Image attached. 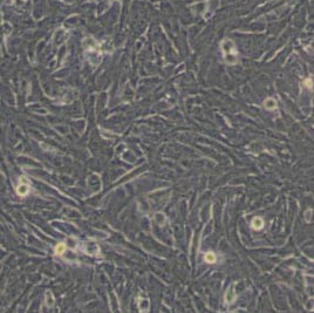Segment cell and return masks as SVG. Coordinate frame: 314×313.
<instances>
[{
  "instance_id": "cell-1",
  "label": "cell",
  "mask_w": 314,
  "mask_h": 313,
  "mask_svg": "<svg viewBox=\"0 0 314 313\" xmlns=\"http://www.w3.org/2000/svg\"><path fill=\"white\" fill-rule=\"evenodd\" d=\"M220 48L224 54V59L225 62L229 65H236L238 61V52L236 48V45L232 41L231 39H224L220 42Z\"/></svg>"
},
{
  "instance_id": "cell-2",
  "label": "cell",
  "mask_w": 314,
  "mask_h": 313,
  "mask_svg": "<svg viewBox=\"0 0 314 313\" xmlns=\"http://www.w3.org/2000/svg\"><path fill=\"white\" fill-rule=\"evenodd\" d=\"M21 179H22V181L20 182L19 187L17 188V193H18L19 196H26V195L29 193V185H28V183H26V182H25V179H26V178L22 177Z\"/></svg>"
},
{
  "instance_id": "cell-3",
  "label": "cell",
  "mask_w": 314,
  "mask_h": 313,
  "mask_svg": "<svg viewBox=\"0 0 314 313\" xmlns=\"http://www.w3.org/2000/svg\"><path fill=\"white\" fill-rule=\"evenodd\" d=\"M264 106H265L266 109H276L277 108V101L274 99H266L265 102H264Z\"/></svg>"
},
{
  "instance_id": "cell-4",
  "label": "cell",
  "mask_w": 314,
  "mask_h": 313,
  "mask_svg": "<svg viewBox=\"0 0 314 313\" xmlns=\"http://www.w3.org/2000/svg\"><path fill=\"white\" fill-rule=\"evenodd\" d=\"M263 225H264V221L261 219L260 217H256V218L252 221V227H253V229H256V230L261 229Z\"/></svg>"
},
{
  "instance_id": "cell-5",
  "label": "cell",
  "mask_w": 314,
  "mask_h": 313,
  "mask_svg": "<svg viewBox=\"0 0 314 313\" xmlns=\"http://www.w3.org/2000/svg\"><path fill=\"white\" fill-rule=\"evenodd\" d=\"M225 299H226V303L227 304H231V303H233V301H234V299H236V293L233 292V289H230L229 291H227Z\"/></svg>"
},
{
  "instance_id": "cell-6",
  "label": "cell",
  "mask_w": 314,
  "mask_h": 313,
  "mask_svg": "<svg viewBox=\"0 0 314 313\" xmlns=\"http://www.w3.org/2000/svg\"><path fill=\"white\" fill-rule=\"evenodd\" d=\"M205 262H208L210 264H212L216 262V255L213 253V252H208L206 255H205Z\"/></svg>"
},
{
  "instance_id": "cell-7",
  "label": "cell",
  "mask_w": 314,
  "mask_h": 313,
  "mask_svg": "<svg viewBox=\"0 0 314 313\" xmlns=\"http://www.w3.org/2000/svg\"><path fill=\"white\" fill-rule=\"evenodd\" d=\"M65 250H66V245H65L63 243H60V244H58L56 247H55V253H56V255H62L63 252H65Z\"/></svg>"
},
{
  "instance_id": "cell-8",
  "label": "cell",
  "mask_w": 314,
  "mask_h": 313,
  "mask_svg": "<svg viewBox=\"0 0 314 313\" xmlns=\"http://www.w3.org/2000/svg\"><path fill=\"white\" fill-rule=\"evenodd\" d=\"M156 221H157V223H158L160 225H163V224H164V222H165L164 215H162V213H157V215H156Z\"/></svg>"
},
{
  "instance_id": "cell-9",
  "label": "cell",
  "mask_w": 314,
  "mask_h": 313,
  "mask_svg": "<svg viewBox=\"0 0 314 313\" xmlns=\"http://www.w3.org/2000/svg\"><path fill=\"white\" fill-rule=\"evenodd\" d=\"M305 85H306V87H308L309 89H312V85H313V82H312L311 79H307V80L305 81Z\"/></svg>"
}]
</instances>
